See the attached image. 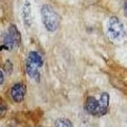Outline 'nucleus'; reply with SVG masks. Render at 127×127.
I'll return each instance as SVG.
<instances>
[{"label": "nucleus", "mask_w": 127, "mask_h": 127, "mask_svg": "<svg viewBox=\"0 0 127 127\" xmlns=\"http://www.w3.org/2000/svg\"><path fill=\"white\" fill-rule=\"evenodd\" d=\"M42 22L49 32H55L59 27V16L49 4H43L40 10Z\"/></svg>", "instance_id": "f257e3e1"}, {"label": "nucleus", "mask_w": 127, "mask_h": 127, "mask_svg": "<svg viewBox=\"0 0 127 127\" xmlns=\"http://www.w3.org/2000/svg\"><path fill=\"white\" fill-rule=\"evenodd\" d=\"M107 34L112 41H121L125 37V27L116 16H112L107 21Z\"/></svg>", "instance_id": "f03ea898"}, {"label": "nucleus", "mask_w": 127, "mask_h": 127, "mask_svg": "<svg viewBox=\"0 0 127 127\" xmlns=\"http://www.w3.org/2000/svg\"><path fill=\"white\" fill-rule=\"evenodd\" d=\"M27 92V88L23 84H15L13 87L11 88V96L12 98L16 102V103H20L22 100L25 98V95Z\"/></svg>", "instance_id": "7ed1b4c3"}, {"label": "nucleus", "mask_w": 127, "mask_h": 127, "mask_svg": "<svg viewBox=\"0 0 127 127\" xmlns=\"http://www.w3.org/2000/svg\"><path fill=\"white\" fill-rule=\"evenodd\" d=\"M21 16L22 20L25 23L26 28H29L32 26V21H33V16H32V6L29 1H26L22 4V10H21Z\"/></svg>", "instance_id": "20e7f679"}, {"label": "nucleus", "mask_w": 127, "mask_h": 127, "mask_svg": "<svg viewBox=\"0 0 127 127\" xmlns=\"http://www.w3.org/2000/svg\"><path fill=\"white\" fill-rule=\"evenodd\" d=\"M86 110L92 116H98L100 112V104L98 101L93 96H89L86 101Z\"/></svg>", "instance_id": "39448f33"}, {"label": "nucleus", "mask_w": 127, "mask_h": 127, "mask_svg": "<svg viewBox=\"0 0 127 127\" xmlns=\"http://www.w3.org/2000/svg\"><path fill=\"white\" fill-rule=\"evenodd\" d=\"M26 70H27L28 75H29L31 78H33L35 82H39V79H40V73H39V71H38L37 66H35V65H33V64L27 62Z\"/></svg>", "instance_id": "423d86ee"}, {"label": "nucleus", "mask_w": 127, "mask_h": 127, "mask_svg": "<svg viewBox=\"0 0 127 127\" xmlns=\"http://www.w3.org/2000/svg\"><path fill=\"white\" fill-rule=\"evenodd\" d=\"M98 104H100V112H98V116H104L108 110V106H109V94L107 92H103L100 101H98Z\"/></svg>", "instance_id": "0eeeda50"}, {"label": "nucleus", "mask_w": 127, "mask_h": 127, "mask_svg": "<svg viewBox=\"0 0 127 127\" xmlns=\"http://www.w3.org/2000/svg\"><path fill=\"white\" fill-rule=\"evenodd\" d=\"M27 62L33 64V65H35V66H37L38 68L43 65V59L41 57V55L38 52H36V51H31V52L29 53V55H28Z\"/></svg>", "instance_id": "6e6552de"}, {"label": "nucleus", "mask_w": 127, "mask_h": 127, "mask_svg": "<svg viewBox=\"0 0 127 127\" xmlns=\"http://www.w3.org/2000/svg\"><path fill=\"white\" fill-rule=\"evenodd\" d=\"M9 34L13 39V41L15 43V47H19L21 43V35L19 33V31L17 29V27L15 25H11L9 28Z\"/></svg>", "instance_id": "1a4fd4ad"}, {"label": "nucleus", "mask_w": 127, "mask_h": 127, "mask_svg": "<svg viewBox=\"0 0 127 127\" xmlns=\"http://www.w3.org/2000/svg\"><path fill=\"white\" fill-rule=\"evenodd\" d=\"M54 127H73V125L68 119L61 118V119H57L56 120Z\"/></svg>", "instance_id": "9d476101"}, {"label": "nucleus", "mask_w": 127, "mask_h": 127, "mask_svg": "<svg viewBox=\"0 0 127 127\" xmlns=\"http://www.w3.org/2000/svg\"><path fill=\"white\" fill-rule=\"evenodd\" d=\"M3 42H4L5 47H7L9 49H13V47H15V43L13 41V39H12V37L10 36L9 33H6L4 36H3Z\"/></svg>", "instance_id": "9b49d317"}, {"label": "nucleus", "mask_w": 127, "mask_h": 127, "mask_svg": "<svg viewBox=\"0 0 127 127\" xmlns=\"http://www.w3.org/2000/svg\"><path fill=\"white\" fill-rule=\"evenodd\" d=\"M5 111H6V104L3 103L2 101H0V116H3Z\"/></svg>", "instance_id": "f8f14e48"}, {"label": "nucleus", "mask_w": 127, "mask_h": 127, "mask_svg": "<svg viewBox=\"0 0 127 127\" xmlns=\"http://www.w3.org/2000/svg\"><path fill=\"white\" fill-rule=\"evenodd\" d=\"M4 70H5V72H7L9 74L12 72V64H11L10 61H7V62L5 63V65H4Z\"/></svg>", "instance_id": "ddd939ff"}, {"label": "nucleus", "mask_w": 127, "mask_h": 127, "mask_svg": "<svg viewBox=\"0 0 127 127\" xmlns=\"http://www.w3.org/2000/svg\"><path fill=\"white\" fill-rule=\"evenodd\" d=\"M3 83V73L1 72V70H0V85H1Z\"/></svg>", "instance_id": "4468645a"}, {"label": "nucleus", "mask_w": 127, "mask_h": 127, "mask_svg": "<svg viewBox=\"0 0 127 127\" xmlns=\"http://www.w3.org/2000/svg\"><path fill=\"white\" fill-rule=\"evenodd\" d=\"M124 9H125V12H126V14H127V1L125 2V4H124Z\"/></svg>", "instance_id": "2eb2a0df"}, {"label": "nucleus", "mask_w": 127, "mask_h": 127, "mask_svg": "<svg viewBox=\"0 0 127 127\" xmlns=\"http://www.w3.org/2000/svg\"><path fill=\"white\" fill-rule=\"evenodd\" d=\"M7 127H13V126H11V125H9V126H7Z\"/></svg>", "instance_id": "dca6fc26"}]
</instances>
